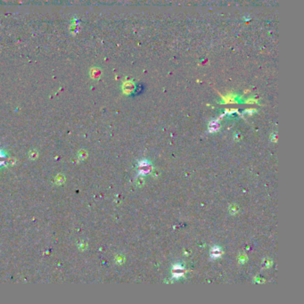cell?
<instances>
[{
	"label": "cell",
	"mask_w": 304,
	"mask_h": 304,
	"mask_svg": "<svg viewBox=\"0 0 304 304\" xmlns=\"http://www.w3.org/2000/svg\"><path fill=\"white\" fill-rule=\"evenodd\" d=\"M219 128H220V127H218V124H217V123H211L210 126V131H216V130H218Z\"/></svg>",
	"instance_id": "obj_5"
},
{
	"label": "cell",
	"mask_w": 304,
	"mask_h": 304,
	"mask_svg": "<svg viewBox=\"0 0 304 304\" xmlns=\"http://www.w3.org/2000/svg\"><path fill=\"white\" fill-rule=\"evenodd\" d=\"M100 75H101V71L97 68H93L90 71V76L92 79H97L100 77Z\"/></svg>",
	"instance_id": "obj_4"
},
{
	"label": "cell",
	"mask_w": 304,
	"mask_h": 304,
	"mask_svg": "<svg viewBox=\"0 0 304 304\" xmlns=\"http://www.w3.org/2000/svg\"><path fill=\"white\" fill-rule=\"evenodd\" d=\"M185 273V269H184V267L180 264H177L173 267L172 269V275H173V277L178 279L179 277L183 276Z\"/></svg>",
	"instance_id": "obj_2"
},
{
	"label": "cell",
	"mask_w": 304,
	"mask_h": 304,
	"mask_svg": "<svg viewBox=\"0 0 304 304\" xmlns=\"http://www.w3.org/2000/svg\"><path fill=\"white\" fill-rule=\"evenodd\" d=\"M152 169H153V167L149 161L142 160V161H138V164H137L138 176H145L146 174H149Z\"/></svg>",
	"instance_id": "obj_1"
},
{
	"label": "cell",
	"mask_w": 304,
	"mask_h": 304,
	"mask_svg": "<svg viewBox=\"0 0 304 304\" xmlns=\"http://www.w3.org/2000/svg\"><path fill=\"white\" fill-rule=\"evenodd\" d=\"M221 254H222V250H221L220 247L214 246V247L211 248V250H210V258L211 259H213V260L218 259L221 256Z\"/></svg>",
	"instance_id": "obj_3"
}]
</instances>
